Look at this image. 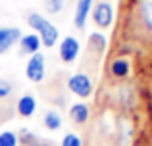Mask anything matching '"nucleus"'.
Here are the masks:
<instances>
[{"instance_id": "obj_18", "label": "nucleus", "mask_w": 152, "mask_h": 146, "mask_svg": "<svg viewBox=\"0 0 152 146\" xmlns=\"http://www.w3.org/2000/svg\"><path fill=\"white\" fill-rule=\"evenodd\" d=\"M60 146H83V142L75 133H67V135L62 139V144Z\"/></svg>"}, {"instance_id": "obj_5", "label": "nucleus", "mask_w": 152, "mask_h": 146, "mask_svg": "<svg viewBox=\"0 0 152 146\" xmlns=\"http://www.w3.org/2000/svg\"><path fill=\"white\" fill-rule=\"evenodd\" d=\"M21 38V29L19 27H0V54L8 52L15 42Z\"/></svg>"}, {"instance_id": "obj_17", "label": "nucleus", "mask_w": 152, "mask_h": 146, "mask_svg": "<svg viewBox=\"0 0 152 146\" xmlns=\"http://www.w3.org/2000/svg\"><path fill=\"white\" fill-rule=\"evenodd\" d=\"M64 2L66 0H45V8H46L48 14H58L64 8Z\"/></svg>"}, {"instance_id": "obj_7", "label": "nucleus", "mask_w": 152, "mask_h": 146, "mask_svg": "<svg viewBox=\"0 0 152 146\" xmlns=\"http://www.w3.org/2000/svg\"><path fill=\"white\" fill-rule=\"evenodd\" d=\"M91 8H93V0H77V6H75V15L73 21L79 29H83L87 23V17L91 14Z\"/></svg>"}, {"instance_id": "obj_12", "label": "nucleus", "mask_w": 152, "mask_h": 146, "mask_svg": "<svg viewBox=\"0 0 152 146\" xmlns=\"http://www.w3.org/2000/svg\"><path fill=\"white\" fill-rule=\"evenodd\" d=\"M18 140H19V142H21L23 146H48V142H42L41 139H37L33 133L25 131V129H23L21 135L18 137Z\"/></svg>"}, {"instance_id": "obj_3", "label": "nucleus", "mask_w": 152, "mask_h": 146, "mask_svg": "<svg viewBox=\"0 0 152 146\" xmlns=\"http://www.w3.org/2000/svg\"><path fill=\"white\" fill-rule=\"evenodd\" d=\"M45 54H33L27 62V68H25V75L29 81L33 83H41L45 79Z\"/></svg>"}, {"instance_id": "obj_4", "label": "nucleus", "mask_w": 152, "mask_h": 146, "mask_svg": "<svg viewBox=\"0 0 152 146\" xmlns=\"http://www.w3.org/2000/svg\"><path fill=\"white\" fill-rule=\"evenodd\" d=\"M79 41L73 37H66L62 42H60V58H62V62H66V64H71V62L77 60L79 56Z\"/></svg>"}, {"instance_id": "obj_14", "label": "nucleus", "mask_w": 152, "mask_h": 146, "mask_svg": "<svg viewBox=\"0 0 152 146\" xmlns=\"http://www.w3.org/2000/svg\"><path fill=\"white\" fill-rule=\"evenodd\" d=\"M141 14H142V19H145L146 27L152 31V0H142V4H141Z\"/></svg>"}, {"instance_id": "obj_1", "label": "nucleus", "mask_w": 152, "mask_h": 146, "mask_svg": "<svg viewBox=\"0 0 152 146\" xmlns=\"http://www.w3.org/2000/svg\"><path fill=\"white\" fill-rule=\"evenodd\" d=\"M27 23L37 31L41 42L46 46V48H50V46L56 44V41H58V29L52 25L48 19H45L41 14H31L29 19H27Z\"/></svg>"}, {"instance_id": "obj_8", "label": "nucleus", "mask_w": 152, "mask_h": 146, "mask_svg": "<svg viewBox=\"0 0 152 146\" xmlns=\"http://www.w3.org/2000/svg\"><path fill=\"white\" fill-rule=\"evenodd\" d=\"M41 38H39L37 33H29V35H21L19 38V48H21L23 54H37L39 48H41Z\"/></svg>"}, {"instance_id": "obj_13", "label": "nucleus", "mask_w": 152, "mask_h": 146, "mask_svg": "<svg viewBox=\"0 0 152 146\" xmlns=\"http://www.w3.org/2000/svg\"><path fill=\"white\" fill-rule=\"evenodd\" d=\"M45 127L48 131H58L62 127V117H60L58 112H48L45 115Z\"/></svg>"}, {"instance_id": "obj_9", "label": "nucleus", "mask_w": 152, "mask_h": 146, "mask_svg": "<svg viewBox=\"0 0 152 146\" xmlns=\"http://www.w3.org/2000/svg\"><path fill=\"white\" fill-rule=\"evenodd\" d=\"M15 110H18V113L21 117H31L35 113V110H37V100H35V96H31V94H23V96L18 100Z\"/></svg>"}, {"instance_id": "obj_15", "label": "nucleus", "mask_w": 152, "mask_h": 146, "mask_svg": "<svg viewBox=\"0 0 152 146\" xmlns=\"http://www.w3.org/2000/svg\"><path fill=\"white\" fill-rule=\"evenodd\" d=\"M18 135L14 131H2L0 133V146H18Z\"/></svg>"}, {"instance_id": "obj_6", "label": "nucleus", "mask_w": 152, "mask_h": 146, "mask_svg": "<svg viewBox=\"0 0 152 146\" xmlns=\"http://www.w3.org/2000/svg\"><path fill=\"white\" fill-rule=\"evenodd\" d=\"M93 19L98 27H110L114 21V10L108 2H98L93 8Z\"/></svg>"}, {"instance_id": "obj_16", "label": "nucleus", "mask_w": 152, "mask_h": 146, "mask_svg": "<svg viewBox=\"0 0 152 146\" xmlns=\"http://www.w3.org/2000/svg\"><path fill=\"white\" fill-rule=\"evenodd\" d=\"M89 46H94V50L96 52H102L104 48H106V37L100 33H93L89 38Z\"/></svg>"}, {"instance_id": "obj_2", "label": "nucleus", "mask_w": 152, "mask_h": 146, "mask_svg": "<svg viewBox=\"0 0 152 146\" xmlns=\"http://www.w3.org/2000/svg\"><path fill=\"white\" fill-rule=\"evenodd\" d=\"M67 86H69V90L73 94H77L81 98H89L91 92H93V83H91L89 75H85V73L71 75L69 81H67Z\"/></svg>"}, {"instance_id": "obj_19", "label": "nucleus", "mask_w": 152, "mask_h": 146, "mask_svg": "<svg viewBox=\"0 0 152 146\" xmlns=\"http://www.w3.org/2000/svg\"><path fill=\"white\" fill-rule=\"evenodd\" d=\"M12 92V83L6 79H0V98H6Z\"/></svg>"}, {"instance_id": "obj_10", "label": "nucleus", "mask_w": 152, "mask_h": 146, "mask_svg": "<svg viewBox=\"0 0 152 146\" xmlns=\"http://www.w3.org/2000/svg\"><path fill=\"white\" fill-rule=\"evenodd\" d=\"M89 106L87 104H83V102H75V104H71V108H69V117H71V121L73 123H77V125H83V123H87L89 121Z\"/></svg>"}, {"instance_id": "obj_11", "label": "nucleus", "mask_w": 152, "mask_h": 146, "mask_svg": "<svg viewBox=\"0 0 152 146\" xmlns=\"http://www.w3.org/2000/svg\"><path fill=\"white\" fill-rule=\"evenodd\" d=\"M110 69H112V73H114L115 77H125V75L129 73V62H127L125 58H118V60L112 62Z\"/></svg>"}]
</instances>
